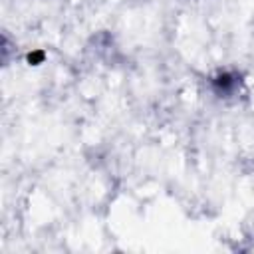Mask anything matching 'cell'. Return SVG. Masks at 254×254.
I'll return each instance as SVG.
<instances>
[{
	"label": "cell",
	"instance_id": "obj_1",
	"mask_svg": "<svg viewBox=\"0 0 254 254\" xmlns=\"http://www.w3.org/2000/svg\"><path fill=\"white\" fill-rule=\"evenodd\" d=\"M234 87H236V77L230 73H222L214 79V89L218 93H230Z\"/></svg>",
	"mask_w": 254,
	"mask_h": 254
}]
</instances>
